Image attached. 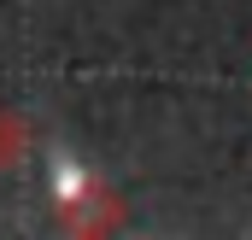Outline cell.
<instances>
[{
    "label": "cell",
    "mask_w": 252,
    "mask_h": 240,
    "mask_svg": "<svg viewBox=\"0 0 252 240\" xmlns=\"http://www.w3.org/2000/svg\"><path fill=\"white\" fill-rule=\"evenodd\" d=\"M118 223H124V199H118L112 187L70 193L59 205V229H70V235H106V229H118Z\"/></svg>",
    "instance_id": "1"
},
{
    "label": "cell",
    "mask_w": 252,
    "mask_h": 240,
    "mask_svg": "<svg viewBox=\"0 0 252 240\" xmlns=\"http://www.w3.org/2000/svg\"><path fill=\"white\" fill-rule=\"evenodd\" d=\"M24 152H30V123H24V112L0 106V170H12Z\"/></svg>",
    "instance_id": "2"
}]
</instances>
